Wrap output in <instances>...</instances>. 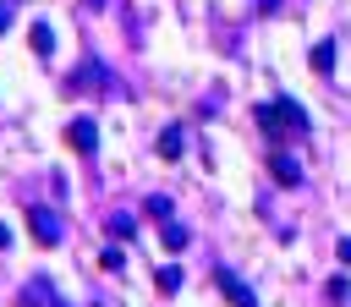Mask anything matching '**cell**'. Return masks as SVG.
I'll return each instance as SVG.
<instances>
[{
	"instance_id": "6da1fadb",
	"label": "cell",
	"mask_w": 351,
	"mask_h": 307,
	"mask_svg": "<svg viewBox=\"0 0 351 307\" xmlns=\"http://www.w3.org/2000/svg\"><path fill=\"white\" fill-rule=\"evenodd\" d=\"M258 126H263L269 137H302V132H313V121H307V110H302L296 99L263 104V110H258Z\"/></svg>"
},
{
	"instance_id": "7a4b0ae2",
	"label": "cell",
	"mask_w": 351,
	"mask_h": 307,
	"mask_svg": "<svg viewBox=\"0 0 351 307\" xmlns=\"http://www.w3.org/2000/svg\"><path fill=\"white\" fill-rule=\"evenodd\" d=\"M27 230H33V241H38V247H60V236H66V230H60V219H55L44 203H33V208H27Z\"/></svg>"
},
{
	"instance_id": "3957f363",
	"label": "cell",
	"mask_w": 351,
	"mask_h": 307,
	"mask_svg": "<svg viewBox=\"0 0 351 307\" xmlns=\"http://www.w3.org/2000/svg\"><path fill=\"white\" fill-rule=\"evenodd\" d=\"M66 143H71L77 154H93V148H99V126H93L88 115H82V121H71V126H66Z\"/></svg>"
},
{
	"instance_id": "277c9868",
	"label": "cell",
	"mask_w": 351,
	"mask_h": 307,
	"mask_svg": "<svg viewBox=\"0 0 351 307\" xmlns=\"http://www.w3.org/2000/svg\"><path fill=\"white\" fill-rule=\"evenodd\" d=\"M214 280H219V291H225V296H230V302H236V307H258V296H252V291H247V285H241V280H236V274H230V269H219V274H214Z\"/></svg>"
},
{
	"instance_id": "5b68a950",
	"label": "cell",
	"mask_w": 351,
	"mask_h": 307,
	"mask_svg": "<svg viewBox=\"0 0 351 307\" xmlns=\"http://www.w3.org/2000/svg\"><path fill=\"white\" fill-rule=\"evenodd\" d=\"M269 175H274L280 186H296V181H302V164L285 159V154H269Z\"/></svg>"
},
{
	"instance_id": "8992f818",
	"label": "cell",
	"mask_w": 351,
	"mask_h": 307,
	"mask_svg": "<svg viewBox=\"0 0 351 307\" xmlns=\"http://www.w3.org/2000/svg\"><path fill=\"white\" fill-rule=\"evenodd\" d=\"M181 148H186V132L181 126H165L159 132V159H181Z\"/></svg>"
},
{
	"instance_id": "52a82bcc",
	"label": "cell",
	"mask_w": 351,
	"mask_h": 307,
	"mask_svg": "<svg viewBox=\"0 0 351 307\" xmlns=\"http://www.w3.org/2000/svg\"><path fill=\"white\" fill-rule=\"evenodd\" d=\"M27 307H60L55 302V291H49V280H27V296H22Z\"/></svg>"
},
{
	"instance_id": "ba28073f",
	"label": "cell",
	"mask_w": 351,
	"mask_h": 307,
	"mask_svg": "<svg viewBox=\"0 0 351 307\" xmlns=\"http://www.w3.org/2000/svg\"><path fill=\"white\" fill-rule=\"evenodd\" d=\"M313 71H318V77H329V71H335V44H329V38H318V44H313Z\"/></svg>"
},
{
	"instance_id": "9c48e42d",
	"label": "cell",
	"mask_w": 351,
	"mask_h": 307,
	"mask_svg": "<svg viewBox=\"0 0 351 307\" xmlns=\"http://www.w3.org/2000/svg\"><path fill=\"white\" fill-rule=\"evenodd\" d=\"M159 241H165V252H181V247H186V230H181L176 219H159Z\"/></svg>"
},
{
	"instance_id": "30bf717a",
	"label": "cell",
	"mask_w": 351,
	"mask_h": 307,
	"mask_svg": "<svg viewBox=\"0 0 351 307\" xmlns=\"http://www.w3.org/2000/svg\"><path fill=\"white\" fill-rule=\"evenodd\" d=\"M27 38H33V49H38V55H49V49H55V33H49L44 22H33V33H27Z\"/></svg>"
},
{
	"instance_id": "8fae6325",
	"label": "cell",
	"mask_w": 351,
	"mask_h": 307,
	"mask_svg": "<svg viewBox=\"0 0 351 307\" xmlns=\"http://www.w3.org/2000/svg\"><path fill=\"white\" fill-rule=\"evenodd\" d=\"M154 285H159L165 296H176V291H181V269H159V274H154Z\"/></svg>"
},
{
	"instance_id": "7c38bea8",
	"label": "cell",
	"mask_w": 351,
	"mask_h": 307,
	"mask_svg": "<svg viewBox=\"0 0 351 307\" xmlns=\"http://www.w3.org/2000/svg\"><path fill=\"white\" fill-rule=\"evenodd\" d=\"M132 230H137L132 214H110V236H132Z\"/></svg>"
},
{
	"instance_id": "4fadbf2b",
	"label": "cell",
	"mask_w": 351,
	"mask_h": 307,
	"mask_svg": "<svg viewBox=\"0 0 351 307\" xmlns=\"http://www.w3.org/2000/svg\"><path fill=\"white\" fill-rule=\"evenodd\" d=\"M148 214L154 219H170V197H148Z\"/></svg>"
},
{
	"instance_id": "5bb4252c",
	"label": "cell",
	"mask_w": 351,
	"mask_h": 307,
	"mask_svg": "<svg viewBox=\"0 0 351 307\" xmlns=\"http://www.w3.org/2000/svg\"><path fill=\"white\" fill-rule=\"evenodd\" d=\"M11 16H16V5H11V0H0V33L11 27Z\"/></svg>"
},
{
	"instance_id": "9a60e30c",
	"label": "cell",
	"mask_w": 351,
	"mask_h": 307,
	"mask_svg": "<svg viewBox=\"0 0 351 307\" xmlns=\"http://www.w3.org/2000/svg\"><path fill=\"white\" fill-rule=\"evenodd\" d=\"M0 247H11V225L5 219H0Z\"/></svg>"
}]
</instances>
